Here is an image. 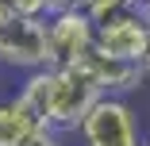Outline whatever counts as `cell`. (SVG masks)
<instances>
[{
	"label": "cell",
	"mask_w": 150,
	"mask_h": 146,
	"mask_svg": "<svg viewBox=\"0 0 150 146\" xmlns=\"http://www.w3.org/2000/svg\"><path fill=\"white\" fill-rule=\"evenodd\" d=\"M104 100V89L93 81L85 66H58L54 69V100H50V127L54 131H81L88 111Z\"/></svg>",
	"instance_id": "cell-1"
},
{
	"label": "cell",
	"mask_w": 150,
	"mask_h": 146,
	"mask_svg": "<svg viewBox=\"0 0 150 146\" xmlns=\"http://www.w3.org/2000/svg\"><path fill=\"white\" fill-rule=\"evenodd\" d=\"M0 66L19 69L23 77L35 69H50V19L16 16L8 27H0Z\"/></svg>",
	"instance_id": "cell-2"
},
{
	"label": "cell",
	"mask_w": 150,
	"mask_h": 146,
	"mask_svg": "<svg viewBox=\"0 0 150 146\" xmlns=\"http://www.w3.org/2000/svg\"><path fill=\"white\" fill-rule=\"evenodd\" d=\"M146 146H150V135H146Z\"/></svg>",
	"instance_id": "cell-15"
},
{
	"label": "cell",
	"mask_w": 150,
	"mask_h": 146,
	"mask_svg": "<svg viewBox=\"0 0 150 146\" xmlns=\"http://www.w3.org/2000/svg\"><path fill=\"white\" fill-rule=\"evenodd\" d=\"M23 146H62V131H54V127H42V131H35L31 138H27Z\"/></svg>",
	"instance_id": "cell-10"
},
{
	"label": "cell",
	"mask_w": 150,
	"mask_h": 146,
	"mask_svg": "<svg viewBox=\"0 0 150 146\" xmlns=\"http://www.w3.org/2000/svg\"><path fill=\"white\" fill-rule=\"evenodd\" d=\"M16 16H27V19H50V0H12Z\"/></svg>",
	"instance_id": "cell-9"
},
{
	"label": "cell",
	"mask_w": 150,
	"mask_h": 146,
	"mask_svg": "<svg viewBox=\"0 0 150 146\" xmlns=\"http://www.w3.org/2000/svg\"><path fill=\"white\" fill-rule=\"evenodd\" d=\"M139 16H142L146 27H150V0H139Z\"/></svg>",
	"instance_id": "cell-13"
},
{
	"label": "cell",
	"mask_w": 150,
	"mask_h": 146,
	"mask_svg": "<svg viewBox=\"0 0 150 146\" xmlns=\"http://www.w3.org/2000/svg\"><path fill=\"white\" fill-rule=\"evenodd\" d=\"M150 42V27L139 16V8L115 16L108 23H96V50L112 54V58H123V62H142Z\"/></svg>",
	"instance_id": "cell-5"
},
{
	"label": "cell",
	"mask_w": 150,
	"mask_h": 146,
	"mask_svg": "<svg viewBox=\"0 0 150 146\" xmlns=\"http://www.w3.org/2000/svg\"><path fill=\"white\" fill-rule=\"evenodd\" d=\"M96 50V23L88 12H54L50 16V58L58 66H77Z\"/></svg>",
	"instance_id": "cell-4"
},
{
	"label": "cell",
	"mask_w": 150,
	"mask_h": 146,
	"mask_svg": "<svg viewBox=\"0 0 150 146\" xmlns=\"http://www.w3.org/2000/svg\"><path fill=\"white\" fill-rule=\"evenodd\" d=\"M77 66H85L88 73H93V81L104 89V96H127V92H135L139 85H142V66L139 62H123V58H112V54H104V50H93L85 58V62H77Z\"/></svg>",
	"instance_id": "cell-6"
},
{
	"label": "cell",
	"mask_w": 150,
	"mask_h": 146,
	"mask_svg": "<svg viewBox=\"0 0 150 146\" xmlns=\"http://www.w3.org/2000/svg\"><path fill=\"white\" fill-rule=\"evenodd\" d=\"M88 0H50V12H85Z\"/></svg>",
	"instance_id": "cell-11"
},
{
	"label": "cell",
	"mask_w": 150,
	"mask_h": 146,
	"mask_svg": "<svg viewBox=\"0 0 150 146\" xmlns=\"http://www.w3.org/2000/svg\"><path fill=\"white\" fill-rule=\"evenodd\" d=\"M139 66H142V73L150 77V42H146V54H142V62H139Z\"/></svg>",
	"instance_id": "cell-14"
},
{
	"label": "cell",
	"mask_w": 150,
	"mask_h": 146,
	"mask_svg": "<svg viewBox=\"0 0 150 146\" xmlns=\"http://www.w3.org/2000/svg\"><path fill=\"white\" fill-rule=\"evenodd\" d=\"M35 131H42L39 119H35L16 96L0 100V146H23Z\"/></svg>",
	"instance_id": "cell-8"
},
{
	"label": "cell",
	"mask_w": 150,
	"mask_h": 146,
	"mask_svg": "<svg viewBox=\"0 0 150 146\" xmlns=\"http://www.w3.org/2000/svg\"><path fill=\"white\" fill-rule=\"evenodd\" d=\"M81 142L85 146H146L142 131H139V119L123 96H104L88 119L81 123Z\"/></svg>",
	"instance_id": "cell-3"
},
{
	"label": "cell",
	"mask_w": 150,
	"mask_h": 146,
	"mask_svg": "<svg viewBox=\"0 0 150 146\" xmlns=\"http://www.w3.org/2000/svg\"><path fill=\"white\" fill-rule=\"evenodd\" d=\"M16 100L27 108L39 119V127H50V100H54V66L50 69H35V73H27L23 85H19V92Z\"/></svg>",
	"instance_id": "cell-7"
},
{
	"label": "cell",
	"mask_w": 150,
	"mask_h": 146,
	"mask_svg": "<svg viewBox=\"0 0 150 146\" xmlns=\"http://www.w3.org/2000/svg\"><path fill=\"white\" fill-rule=\"evenodd\" d=\"M16 19V8H12V0H0V27H8Z\"/></svg>",
	"instance_id": "cell-12"
}]
</instances>
